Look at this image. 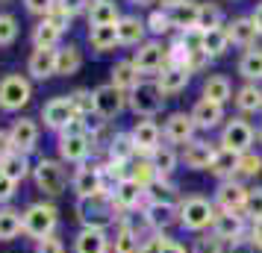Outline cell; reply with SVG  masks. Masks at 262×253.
<instances>
[{
    "label": "cell",
    "mask_w": 262,
    "mask_h": 253,
    "mask_svg": "<svg viewBox=\"0 0 262 253\" xmlns=\"http://www.w3.org/2000/svg\"><path fill=\"white\" fill-rule=\"evenodd\" d=\"M177 209H180V229L189 233V236L209 233L215 218H218L212 197H206V194H186L177 203Z\"/></svg>",
    "instance_id": "6da1fadb"
},
{
    "label": "cell",
    "mask_w": 262,
    "mask_h": 253,
    "mask_svg": "<svg viewBox=\"0 0 262 253\" xmlns=\"http://www.w3.org/2000/svg\"><path fill=\"white\" fill-rule=\"evenodd\" d=\"M253 145H256V127L242 115L227 118L224 127L218 130V147H227L233 153H245V150H253Z\"/></svg>",
    "instance_id": "5b68a950"
},
{
    "label": "cell",
    "mask_w": 262,
    "mask_h": 253,
    "mask_svg": "<svg viewBox=\"0 0 262 253\" xmlns=\"http://www.w3.org/2000/svg\"><path fill=\"white\" fill-rule=\"evenodd\" d=\"M27 74L33 80H50L56 77V48H36L27 62Z\"/></svg>",
    "instance_id": "83f0119b"
},
{
    "label": "cell",
    "mask_w": 262,
    "mask_h": 253,
    "mask_svg": "<svg viewBox=\"0 0 262 253\" xmlns=\"http://www.w3.org/2000/svg\"><path fill=\"white\" fill-rule=\"evenodd\" d=\"M62 38V30L53 21H41V24H36V30H33V44L36 48H56Z\"/></svg>",
    "instance_id": "bcb514c9"
},
{
    "label": "cell",
    "mask_w": 262,
    "mask_h": 253,
    "mask_svg": "<svg viewBox=\"0 0 262 253\" xmlns=\"http://www.w3.org/2000/svg\"><path fill=\"white\" fill-rule=\"evenodd\" d=\"M33 182H36V189L41 194L59 197V194H65L71 177H68L62 159H38L36 165H33Z\"/></svg>",
    "instance_id": "277c9868"
},
{
    "label": "cell",
    "mask_w": 262,
    "mask_h": 253,
    "mask_svg": "<svg viewBox=\"0 0 262 253\" xmlns=\"http://www.w3.org/2000/svg\"><path fill=\"white\" fill-rule=\"evenodd\" d=\"M74 118H77V109H74L68 95L50 97L48 103H45V109H41V121H45V127L53 130V133H62Z\"/></svg>",
    "instance_id": "ac0fdd59"
},
{
    "label": "cell",
    "mask_w": 262,
    "mask_h": 253,
    "mask_svg": "<svg viewBox=\"0 0 262 253\" xmlns=\"http://www.w3.org/2000/svg\"><path fill=\"white\" fill-rule=\"evenodd\" d=\"M56 3L74 18V15H80V12H89V3L92 0H56Z\"/></svg>",
    "instance_id": "6f0895ef"
},
{
    "label": "cell",
    "mask_w": 262,
    "mask_h": 253,
    "mask_svg": "<svg viewBox=\"0 0 262 253\" xmlns=\"http://www.w3.org/2000/svg\"><path fill=\"white\" fill-rule=\"evenodd\" d=\"M71 192L77 194V197H92V194H97V192H106L103 165H95V162L77 165V171L71 174Z\"/></svg>",
    "instance_id": "5bb4252c"
},
{
    "label": "cell",
    "mask_w": 262,
    "mask_h": 253,
    "mask_svg": "<svg viewBox=\"0 0 262 253\" xmlns=\"http://www.w3.org/2000/svg\"><path fill=\"white\" fill-rule=\"evenodd\" d=\"M162 253H189V244H183L180 239H168Z\"/></svg>",
    "instance_id": "91938a15"
},
{
    "label": "cell",
    "mask_w": 262,
    "mask_h": 253,
    "mask_svg": "<svg viewBox=\"0 0 262 253\" xmlns=\"http://www.w3.org/2000/svg\"><path fill=\"white\" fill-rule=\"evenodd\" d=\"M92 150H95L92 133H59V139H56V153H59V159L65 165H83V162H89Z\"/></svg>",
    "instance_id": "ba28073f"
},
{
    "label": "cell",
    "mask_w": 262,
    "mask_h": 253,
    "mask_svg": "<svg viewBox=\"0 0 262 253\" xmlns=\"http://www.w3.org/2000/svg\"><path fill=\"white\" fill-rule=\"evenodd\" d=\"M236 71L245 83H262V48L242 50V56L236 62Z\"/></svg>",
    "instance_id": "d6a6232c"
},
{
    "label": "cell",
    "mask_w": 262,
    "mask_h": 253,
    "mask_svg": "<svg viewBox=\"0 0 262 253\" xmlns=\"http://www.w3.org/2000/svg\"><path fill=\"white\" fill-rule=\"evenodd\" d=\"M24 6H27V12H33V15H45V18H48L50 9L56 6V0H24Z\"/></svg>",
    "instance_id": "11a10c76"
},
{
    "label": "cell",
    "mask_w": 262,
    "mask_h": 253,
    "mask_svg": "<svg viewBox=\"0 0 262 253\" xmlns=\"http://www.w3.org/2000/svg\"><path fill=\"white\" fill-rule=\"evenodd\" d=\"M154 80H156L159 91H162L165 97H177V95H183V91L191 85V74L186 71V68H180V65H165L162 74L154 77Z\"/></svg>",
    "instance_id": "d4e9b609"
},
{
    "label": "cell",
    "mask_w": 262,
    "mask_h": 253,
    "mask_svg": "<svg viewBox=\"0 0 262 253\" xmlns=\"http://www.w3.org/2000/svg\"><path fill=\"white\" fill-rule=\"evenodd\" d=\"M0 168H3V174H6L9 180H15V182L27 180V177L33 174L30 156H27V153H18V150H12V153H6V156L0 159Z\"/></svg>",
    "instance_id": "f35d334b"
},
{
    "label": "cell",
    "mask_w": 262,
    "mask_h": 253,
    "mask_svg": "<svg viewBox=\"0 0 262 253\" xmlns=\"http://www.w3.org/2000/svg\"><path fill=\"white\" fill-rule=\"evenodd\" d=\"M106 156H109V159H118V162H133V159L139 156V153H136V142H133L130 130H124V133H115L112 139H109Z\"/></svg>",
    "instance_id": "ab89813d"
},
{
    "label": "cell",
    "mask_w": 262,
    "mask_h": 253,
    "mask_svg": "<svg viewBox=\"0 0 262 253\" xmlns=\"http://www.w3.org/2000/svg\"><path fill=\"white\" fill-rule=\"evenodd\" d=\"M89 48L95 53H112L115 48H121L118 41V24H103V27H89Z\"/></svg>",
    "instance_id": "1f68e13d"
},
{
    "label": "cell",
    "mask_w": 262,
    "mask_h": 253,
    "mask_svg": "<svg viewBox=\"0 0 262 253\" xmlns=\"http://www.w3.org/2000/svg\"><path fill=\"white\" fill-rule=\"evenodd\" d=\"M142 212H144V218H147V224H150L154 233H168L171 236V229H180L177 203H147Z\"/></svg>",
    "instance_id": "ffe728a7"
},
{
    "label": "cell",
    "mask_w": 262,
    "mask_h": 253,
    "mask_svg": "<svg viewBox=\"0 0 262 253\" xmlns=\"http://www.w3.org/2000/svg\"><path fill=\"white\" fill-rule=\"evenodd\" d=\"M33 100V85L21 74H6L0 80V109L3 112H18Z\"/></svg>",
    "instance_id": "9c48e42d"
},
{
    "label": "cell",
    "mask_w": 262,
    "mask_h": 253,
    "mask_svg": "<svg viewBox=\"0 0 262 253\" xmlns=\"http://www.w3.org/2000/svg\"><path fill=\"white\" fill-rule=\"evenodd\" d=\"M233 106L242 118L262 115V85L259 83H242L233 95Z\"/></svg>",
    "instance_id": "4316f807"
},
{
    "label": "cell",
    "mask_w": 262,
    "mask_h": 253,
    "mask_svg": "<svg viewBox=\"0 0 262 253\" xmlns=\"http://www.w3.org/2000/svg\"><path fill=\"white\" fill-rule=\"evenodd\" d=\"M165 12L171 18V27L177 30L180 36L189 33V30H198V18H201V3L198 0H180L177 6H171Z\"/></svg>",
    "instance_id": "484cf974"
},
{
    "label": "cell",
    "mask_w": 262,
    "mask_h": 253,
    "mask_svg": "<svg viewBox=\"0 0 262 253\" xmlns=\"http://www.w3.org/2000/svg\"><path fill=\"white\" fill-rule=\"evenodd\" d=\"M233 95H236V88H233V80H230L227 74H206V77H203L201 97L227 106V103H233Z\"/></svg>",
    "instance_id": "cb8c5ba5"
},
{
    "label": "cell",
    "mask_w": 262,
    "mask_h": 253,
    "mask_svg": "<svg viewBox=\"0 0 262 253\" xmlns=\"http://www.w3.org/2000/svg\"><path fill=\"white\" fill-rule=\"evenodd\" d=\"M147 159L154 162V168H156V174H159V177H174V174H177V168L183 165V159H180V147L168 145V142H162V145L156 147Z\"/></svg>",
    "instance_id": "4dcf8cb0"
},
{
    "label": "cell",
    "mask_w": 262,
    "mask_h": 253,
    "mask_svg": "<svg viewBox=\"0 0 262 253\" xmlns=\"http://www.w3.org/2000/svg\"><path fill=\"white\" fill-rule=\"evenodd\" d=\"M227 50H230V38H227L224 27H212V30H201V53L212 59H221Z\"/></svg>",
    "instance_id": "836d02e7"
},
{
    "label": "cell",
    "mask_w": 262,
    "mask_h": 253,
    "mask_svg": "<svg viewBox=\"0 0 262 253\" xmlns=\"http://www.w3.org/2000/svg\"><path fill=\"white\" fill-rule=\"evenodd\" d=\"M212 27H224V15L215 3H201V18H198V30H212Z\"/></svg>",
    "instance_id": "681fc988"
},
{
    "label": "cell",
    "mask_w": 262,
    "mask_h": 253,
    "mask_svg": "<svg viewBox=\"0 0 262 253\" xmlns=\"http://www.w3.org/2000/svg\"><path fill=\"white\" fill-rule=\"evenodd\" d=\"M24 233V215L21 209H12V206H0V241H12Z\"/></svg>",
    "instance_id": "74e56055"
},
{
    "label": "cell",
    "mask_w": 262,
    "mask_h": 253,
    "mask_svg": "<svg viewBox=\"0 0 262 253\" xmlns=\"http://www.w3.org/2000/svg\"><path fill=\"white\" fill-rule=\"evenodd\" d=\"M227 106L221 103H212V100H206V97H198L194 103H191V121H194V127H198V133H212V130H221L227 121Z\"/></svg>",
    "instance_id": "e0dca14e"
},
{
    "label": "cell",
    "mask_w": 262,
    "mask_h": 253,
    "mask_svg": "<svg viewBox=\"0 0 262 253\" xmlns=\"http://www.w3.org/2000/svg\"><path fill=\"white\" fill-rule=\"evenodd\" d=\"M80 68H83V50L77 44L56 48V77H74Z\"/></svg>",
    "instance_id": "8d00e7d4"
},
{
    "label": "cell",
    "mask_w": 262,
    "mask_h": 253,
    "mask_svg": "<svg viewBox=\"0 0 262 253\" xmlns=\"http://www.w3.org/2000/svg\"><path fill=\"white\" fill-rule=\"evenodd\" d=\"M262 174V153L253 147V150H245V153H238V165H236V180L242 182H250L256 180Z\"/></svg>",
    "instance_id": "7bdbcfd3"
},
{
    "label": "cell",
    "mask_w": 262,
    "mask_h": 253,
    "mask_svg": "<svg viewBox=\"0 0 262 253\" xmlns=\"http://www.w3.org/2000/svg\"><path fill=\"white\" fill-rule=\"evenodd\" d=\"M136 62V68L142 77H159L162 68L168 65V44H162L159 38H147L139 44V50L130 56Z\"/></svg>",
    "instance_id": "52a82bcc"
},
{
    "label": "cell",
    "mask_w": 262,
    "mask_h": 253,
    "mask_svg": "<svg viewBox=\"0 0 262 253\" xmlns=\"http://www.w3.org/2000/svg\"><path fill=\"white\" fill-rule=\"evenodd\" d=\"M144 24H147V33L154 38H159V36H168L174 27H171V18H168V12L165 9H154V12L144 18Z\"/></svg>",
    "instance_id": "c3c4849f"
},
{
    "label": "cell",
    "mask_w": 262,
    "mask_h": 253,
    "mask_svg": "<svg viewBox=\"0 0 262 253\" xmlns=\"http://www.w3.org/2000/svg\"><path fill=\"white\" fill-rule=\"evenodd\" d=\"M36 253H68V247H65V241L53 233V236H48V239L36 241Z\"/></svg>",
    "instance_id": "f5cc1de1"
},
{
    "label": "cell",
    "mask_w": 262,
    "mask_h": 253,
    "mask_svg": "<svg viewBox=\"0 0 262 253\" xmlns=\"http://www.w3.org/2000/svg\"><path fill=\"white\" fill-rule=\"evenodd\" d=\"M24 215V236L33 241H41L53 236L56 227H59V209L50 203V200H36V203H30L21 212Z\"/></svg>",
    "instance_id": "3957f363"
},
{
    "label": "cell",
    "mask_w": 262,
    "mask_h": 253,
    "mask_svg": "<svg viewBox=\"0 0 262 253\" xmlns=\"http://www.w3.org/2000/svg\"><path fill=\"white\" fill-rule=\"evenodd\" d=\"M227 253H262V247L256 244V241L242 239V241H236V244H230V250Z\"/></svg>",
    "instance_id": "680465c9"
},
{
    "label": "cell",
    "mask_w": 262,
    "mask_h": 253,
    "mask_svg": "<svg viewBox=\"0 0 262 253\" xmlns=\"http://www.w3.org/2000/svg\"><path fill=\"white\" fill-rule=\"evenodd\" d=\"M77 218L80 227H95V229H109L118 224V209L112 203L109 192H97L92 197H77Z\"/></svg>",
    "instance_id": "7a4b0ae2"
},
{
    "label": "cell",
    "mask_w": 262,
    "mask_h": 253,
    "mask_svg": "<svg viewBox=\"0 0 262 253\" xmlns=\"http://www.w3.org/2000/svg\"><path fill=\"white\" fill-rule=\"evenodd\" d=\"M183 194L174 186V177H159V180L147 189V203H180Z\"/></svg>",
    "instance_id": "60d3db41"
},
{
    "label": "cell",
    "mask_w": 262,
    "mask_h": 253,
    "mask_svg": "<svg viewBox=\"0 0 262 253\" xmlns=\"http://www.w3.org/2000/svg\"><path fill=\"white\" fill-rule=\"evenodd\" d=\"M112 203L118 209V215H130V212H142L144 206H147V192H144L139 182L133 180V177H124L112 186Z\"/></svg>",
    "instance_id": "8fae6325"
},
{
    "label": "cell",
    "mask_w": 262,
    "mask_h": 253,
    "mask_svg": "<svg viewBox=\"0 0 262 253\" xmlns=\"http://www.w3.org/2000/svg\"><path fill=\"white\" fill-rule=\"evenodd\" d=\"M236 165H238V153L227 150V147H218L212 165H209V174H212L218 182L221 180H233V177H236Z\"/></svg>",
    "instance_id": "b9f144b4"
},
{
    "label": "cell",
    "mask_w": 262,
    "mask_h": 253,
    "mask_svg": "<svg viewBox=\"0 0 262 253\" xmlns=\"http://www.w3.org/2000/svg\"><path fill=\"white\" fill-rule=\"evenodd\" d=\"M71 103H74V109H77V115L80 118H97L95 115V91L92 88H77V91H71Z\"/></svg>",
    "instance_id": "7dc6e473"
},
{
    "label": "cell",
    "mask_w": 262,
    "mask_h": 253,
    "mask_svg": "<svg viewBox=\"0 0 262 253\" xmlns=\"http://www.w3.org/2000/svg\"><path fill=\"white\" fill-rule=\"evenodd\" d=\"M130 177L139 182V186H142L144 192H147V189H150V186L159 180V174H156L154 162H150L147 156H136V159H133V162H130Z\"/></svg>",
    "instance_id": "ee69618b"
},
{
    "label": "cell",
    "mask_w": 262,
    "mask_h": 253,
    "mask_svg": "<svg viewBox=\"0 0 262 253\" xmlns=\"http://www.w3.org/2000/svg\"><path fill=\"white\" fill-rule=\"evenodd\" d=\"M230 244L218 239L215 233H201V236H191L189 241V253H227Z\"/></svg>",
    "instance_id": "f6af8a7d"
},
{
    "label": "cell",
    "mask_w": 262,
    "mask_h": 253,
    "mask_svg": "<svg viewBox=\"0 0 262 253\" xmlns=\"http://www.w3.org/2000/svg\"><path fill=\"white\" fill-rule=\"evenodd\" d=\"M248 182L242 180H221L215 186L212 192V203L218 212H238V215H245V203H248Z\"/></svg>",
    "instance_id": "30bf717a"
},
{
    "label": "cell",
    "mask_w": 262,
    "mask_h": 253,
    "mask_svg": "<svg viewBox=\"0 0 262 253\" xmlns=\"http://www.w3.org/2000/svg\"><path fill=\"white\" fill-rule=\"evenodd\" d=\"M165 100L168 97L159 91L156 80H142V83L127 95V106L133 109L136 118H156V115L165 109Z\"/></svg>",
    "instance_id": "8992f818"
},
{
    "label": "cell",
    "mask_w": 262,
    "mask_h": 253,
    "mask_svg": "<svg viewBox=\"0 0 262 253\" xmlns=\"http://www.w3.org/2000/svg\"><path fill=\"white\" fill-rule=\"evenodd\" d=\"M162 139L174 147H186L191 139H198V127L191 121V112H186V109L168 112L162 121Z\"/></svg>",
    "instance_id": "7c38bea8"
},
{
    "label": "cell",
    "mask_w": 262,
    "mask_h": 253,
    "mask_svg": "<svg viewBox=\"0 0 262 253\" xmlns=\"http://www.w3.org/2000/svg\"><path fill=\"white\" fill-rule=\"evenodd\" d=\"M142 80L144 77L139 74V68H136L133 59H118L112 65V71H109V83L115 85V88H121V91H127V95H130Z\"/></svg>",
    "instance_id": "f546056e"
},
{
    "label": "cell",
    "mask_w": 262,
    "mask_h": 253,
    "mask_svg": "<svg viewBox=\"0 0 262 253\" xmlns=\"http://www.w3.org/2000/svg\"><path fill=\"white\" fill-rule=\"evenodd\" d=\"M130 135L136 142V153L139 156H150L156 147L162 145V124L156 118H136V124L130 127Z\"/></svg>",
    "instance_id": "2e32d148"
},
{
    "label": "cell",
    "mask_w": 262,
    "mask_h": 253,
    "mask_svg": "<svg viewBox=\"0 0 262 253\" xmlns=\"http://www.w3.org/2000/svg\"><path fill=\"white\" fill-rule=\"evenodd\" d=\"M0 3H6V0H0Z\"/></svg>",
    "instance_id": "e7e4bbea"
},
{
    "label": "cell",
    "mask_w": 262,
    "mask_h": 253,
    "mask_svg": "<svg viewBox=\"0 0 262 253\" xmlns=\"http://www.w3.org/2000/svg\"><path fill=\"white\" fill-rule=\"evenodd\" d=\"M142 236L130 227V224H124L118 218V224H115V236H112V253H139L142 250Z\"/></svg>",
    "instance_id": "d590c367"
},
{
    "label": "cell",
    "mask_w": 262,
    "mask_h": 253,
    "mask_svg": "<svg viewBox=\"0 0 262 253\" xmlns=\"http://www.w3.org/2000/svg\"><path fill=\"white\" fill-rule=\"evenodd\" d=\"M89 27H103V24H118L121 9L115 0H92L89 3Z\"/></svg>",
    "instance_id": "e575fe53"
},
{
    "label": "cell",
    "mask_w": 262,
    "mask_h": 253,
    "mask_svg": "<svg viewBox=\"0 0 262 253\" xmlns=\"http://www.w3.org/2000/svg\"><path fill=\"white\" fill-rule=\"evenodd\" d=\"M215 153H218V142H209V139H191L186 147H180V159L186 171H209Z\"/></svg>",
    "instance_id": "9a60e30c"
},
{
    "label": "cell",
    "mask_w": 262,
    "mask_h": 253,
    "mask_svg": "<svg viewBox=\"0 0 262 253\" xmlns=\"http://www.w3.org/2000/svg\"><path fill=\"white\" fill-rule=\"evenodd\" d=\"M9 142H12V150L18 153H33L38 145V124L33 118H18L12 121V127H9Z\"/></svg>",
    "instance_id": "603a6c76"
},
{
    "label": "cell",
    "mask_w": 262,
    "mask_h": 253,
    "mask_svg": "<svg viewBox=\"0 0 262 253\" xmlns=\"http://www.w3.org/2000/svg\"><path fill=\"white\" fill-rule=\"evenodd\" d=\"M250 18H253V24H256V30H259V36H262V3H256V9L250 12Z\"/></svg>",
    "instance_id": "6125c7cd"
},
{
    "label": "cell",
    "mask_w": 262,
    "mask_h": 253,
    "mask_svg": "<svg viewBox=\"0 0 262 253\" xmlns=\"http://www.w3.org/2000/svg\"><path fill=\"white\" fill-rule=\"evenodd\" d=\"M133 6H147V3H150V0H130Z\"/></svg>",
    "instance_id": "be15d7a7"
},
{
    "label": "cell",
    "mask_w": 262,
    "mask_h": 253,
    "mask_svg": "<svg viewBox=\"0 0 262 253\" xmlns=\"http://www.w3.org/2000/svg\"><path fill=\"white\" fill-rule=\"evenodd\" d=\"M224 33L230 38V44H236V48L248 50V48H256V38H259V30L253 24V18L250 15H236V18H230L224 24Z\"/></svg>",
    "instance_id": "44dd1931"
},
{
    "label": "cell",
    "mask_w": 262,
    "mask_h": 253,
    "mask_svg": "<svg viewBox=\"0 0 262 253\" xmlns=\"http://www.w3.org/2000/svg\"><path fill=\"white\" fill-rule=\"evenodd\" d=\"M127 106V91H121V88H115L112 83H103L95 88V115L100 121H115L124 112Z\"/></svg>",
    "instance_id": "4fadbf2b"
},
{
    "label": "cell",
    "mask_w": 262,
    "mask_h": 253,
    "mask_svg": "<svg viewBox=\"0 0 262 253\" xmlns=\"http://www.w3.org/2000/svg\"><path fill=\"white\" fill-rule=\"evenodd\" d=\"M209 233H215L224 244H236L248 236V218L238 215V212H218Z\"/></svg>",
    "instance_id": "d6986e66"
},
{
    "label": "cell",
    "mask_w": 262,
    "mask_h": 253,
    "mask_svg": "<svg viewBox=\"0 0 262 253\" xmlns=\"http://www.w3.org/2000/svg\"><path fill=\"white\" fill-rule=\"evenodd\" d=\"M15 38H18V21L12 15H0V48L12 44Z\"/></svg>",
    "instance_id": "816d5d0a"
},
{
    "label": "cell",
    "mask_w": 262,
    "mask_h": 253,
    "mask_svg": "<svg viewBox=\"0 0 262 253\" xmlns=\"http://www.w3.org/2000/svg\"><path fill=\"white\" fill-rule=\"evenodd\" d=\"M15 189H18V182L9 180L6 174H3V168H0V206H6L9 200L15 197Z\"/></svg>",
    "instance_id": "db71d44e"
},
{
    "label": "cell",
    "mask_w": 262,
    "mask_h": 253,
    "mask_svg": "<svg viewBox=\"0 0 262 253\" xmlns=\"http://www.w3.org/2000/svg\"><path fill=\"white\" fill-rule=\"evenodd\" d=\"M6 153H12V142H9V130H6V133L0 130V159L6 156Z\"/></svg>",
    "instance_id": "94428289"
},
{
    "label": "cell",
    "mask_w": 262,
    "mask_h": 253,
    "mask_svg": "<svg viewBox=\"0 0 262 253\" xmlns=\"http://www.w3.org/2000/svg\"><path fill=\"white\" fill-rule=\"evenodd\" d=\"M118 41H121V48H139L142 41H147V24H144V18H139V15H121Z\"/></svg>",
    "instance_id": "f1b7e54d"
},
{
    "label": "cell",
    "mask_w": 262,
    "mask_h": 253,
    "mask_svg": "<svg viewBox=\"0 0 262 253\" xmlns=\"http://www.w3.org/2000/svg\"><path fill=\"white\" fill-rule=\"evenodd\" d=\"M48 21H53V24H56V27L62 30V33H65V30H68V24H71V15H68V12H65V9L59 6V3H56V6L50 9Z\"/></svg>",
    "instance_id": "9f6ffc18"
},
{
    "label": "cell",
    "mask_w": 262,
    "mask_h": 253,
    "mask_svg": "<svg viewBox=\"0 0 262 253\" xmlns=\"http://www.w3.org/2000/svg\"><path fill=\"white\" fill-rule=\"evenodd\" d=\"M74 253H112L109 229L80 227V233L74 236Z\"/></svg>",
    "instance_id": "7402d4cb"
},
{
    "label": "cell",
    "mask_w": 262,
    "mask_h": 253,
    "mask_svg": "<svg viewBox=\"0 0 262 253\" xmlns=\"http://www.w3.org/2000/svg\"><path fill=\"white\" fill-rule=\"evenodd\" d=\"M245 218H248V221H262V186H250L248 189Z\"/></svg>",
    "instance_id": "f907efd6"
}]
</instances>
